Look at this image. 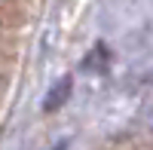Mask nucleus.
Wrapping results in <instances>:
<instances>
[{
  "label": "nucleus",
  "mask_w": 153,
  "mask_h": 150,
  "mask_svg": "<svg viewBox=\"0 0 153 150\" xmlns=\"http://www.w3.org/2000/svg\"><path fill=\"white\" fill-rule=\"evenodd\" d=\"M107 61H110L107 46H95L92 52L86 55V61H83V71H101V68H107Z\"/></svg>",
  "instance_id": "2"
},
{
  "label": "nucleus",
  "mask_w": 153,
  "mask_h": 150,
  "mask_svg": "<svg viewBox=\"0 0 153 150\" xmlns=\"http://www.w3.org/2000/svg\"><path fill=\"white\" fill-rule=\"evenodd\" d=\"M68 95H71V77H61L55 83V89H49L46 101H43V110H58L61 104L68 101Z\"/></svg>",
  "instance_id": "1"
},
{
  "label": "nucleus",
  "mask_w": 153,
  "mask_h": 150,
  "mask_svg": "<svg viewBox=\"0 0 153 150\" xmlns=\"http://www.w3.org/2000/svg\"><path fill=\"white\" fill-rule=\"evenodd\" d=\"M58 150H61V147H58Z\"/></svg>",
  "instance_id": "3"
}]
</instances>
